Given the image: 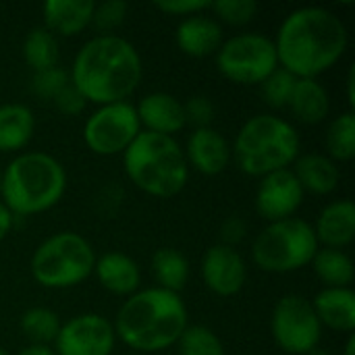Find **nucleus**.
<instances>
[{
  "instance_id": "obj_1",
  "label": "nucleus",
  "mask_w": 355,
  "mask_h": 355,
  "mask_svg": "<svg viewBox=\"0 0 355 355\" xmlns=\"http://www.w3.org/2000/svg\"><path fill=\"white\" fill-rule=\"evenodd\" d=\"M272 42L281 69L297 79H318L347 52L349 31L335 10L312 4L291 10Z\"/></svg>"
},
{
  "instance_id": "obj_2",
  "label": "nucleus",
  "mask_w": 355,
  "mask_h": 355,
  "mask_svg": "<svg viewBox=\"0 0 355 355\" xmlns=\"http://www.w3.org/2000/svg\"><path fill=\"white\" fill-rule=\"evenodd\" d=\"M69 77L87 104L127 102L141 83L144 62L139 50L123 35L98 33L77 50Z\"/></svg>"
},
{
  "instance_id": "obj_3",
  "label": "nucleus",
  "mask_w": 355,
  "mask_h": 355,
  "mask_svg": "<svg viewBox=\"0 0 355 355\" xmlns=\"http://www.w3.org/2000/svg\"><path fill=\"white\" fill-rule=\"evenodd\" d=\"M116 341L141 354H158L177 343L189 327V312L181 293L146 287L129 295L114 316Z\"/></svg>"
},
{
  "instance_id": "obj_4",
  "label": "nucleus",
  "mask_w": 355,
  "mask_h": 355,
  "mask_svg": "<svg viewBox=\"0 0 355 355\" xmlns=\"http://www.w3.org/2000/svg\"><path fill=\"white\" fill-rule=\"evenodd\" d=\"M67 191V171L62 162L48 152H21L2 171V204L25 218L48 212Z\"/></svg>"
},
{
  "instance_id": "obj_5",
  "label": "nucleus",
  "mask_w": 355,
  "mask_h": 355,
  "mask_svg": "<svg viewBox=\"0 0 355 355\" xmlns=\"http://www.w3.org/2000/svg\"><path fill=\"white\" fill-rule=\"evenodd\" d=\"M231 154L248 177H266L291 168L302 154V137L293 123L283 116L262 112L250 116L237 131Z\"/></svg>"
},
{
  "instance_id": "obj_6",
  "label": "nucleus",
  "mask_w": 355,
  "mask_h": 355,
  "mask_svg": "<svg viewBox=\"0 0 355 355\" xmlns=\"http://www.w3.org/2000/svg\"><path fill=\"white\" fill-rule=\"evenodd\" d=\"M121 156L127 179L146 196L168 200L181 193L189 181L183 146L171 135L139 131Z\"/></svg>"
},
{
  "instance_id": "obj_7",
  "label": "nucleus",
  "mask_w": 355,
  "mask_h": 355,
  "mask_svg": "<svg viewBox=\"0 0 355 355\" xmlns=\"http://www.w3.org/2000/svg\"><path fill=\"white\" fill-rule=\"evenodd\" d=\"M96 252L92 243L73 231L46 237L29 260L33 281L46 289H71L94 275Z\"/></svg>"
},
{
  "instance_id": "obj_8",
  "label": "nucleus",
  "mask_w": 355,
  "mask_h": 355,
  "mask_svg": "<svg viewBox=\"0 0 355 355\" xmlns=\"http://www.w3.org/2000/svg\"><path fill=\"white\" fill-rule=\"evenodd\" d=\"M318 239L308 220L291 216L268 223L252 243L256 268L270 275H287L310 266L318 252Z\"/></svg>"
},
{
  "instance_id": "obj_9",
  "label": "nucleus",
  "mask_w": 355,
  "mask_h": 355,
  "mask_svg": "<svg viewBox=\"0 0 355 355\" xmlns=\"http://www.w3.org/2000/svg\"><path fill=\"white\" fill-rule=\"evenodd\" d=\"M214 58L218 73L239 85H260L279 69L275 42L260 31H243L227 37Z\"/></svg>"
},
{
  "instance_id": "obj_10",
  "label": "nucleus",
  "mask_w": 355,
  "mask_h": 355,
  "mask_svg": "<svg viewBox=\"0 0 355 355\" xmlns=\"http://www.w3.org/2000/svg\"><path fill=\"white\" fill-rule=\"evenodd\" d=\"M275 343L289 355H306L320 347L322 327L314 314L312 302L300 293L283 295L270 316Z\"/></svg>"
},
{
  "instance_id": "obj_11",
  "label": "nucleus",
  "mask_w": 355,
  "mask_h": 355,
  "mask_svg": "<svg viewBox=\"0 0 355 355\" xmlns=\"http://www.w3.org/2000/svg\"><path fill=\"white\" fill-rule=\"evenodd\" d=\"M141 125L131 102L98 106L83 123V144L98 156L123 154L139 135Z\"/></svg>"
},
{
  "instance_id": "obj_12",
  "label": "nucleus",
  "mask_w": 355,
  "mask_h": 355,
  "mask_svg": "<svg viewBox=\"0 0 355 355\" xmlns=\"http://www.w3.org/2000/svg\"><path fill=\"white\" fill-rule=\"evenodd\" d=\"M114 345L112 322L102 314L85 312L60 324L52 349L56 355H112Z\"/></svg>"
},
{
  "instance_id": "obj_13",
  "label": "nucleus",
  "mask_w": 355,
  "mask_h": 355,
  "mask_svg": "<svg viewBox=\"0 0 355 355\" xmlns=\"http://www.w3.org/2000/svg\"><path fill=\"white\" fill-rule=\"evenodd\" d=\"M304 198L306 191L302 189L293 171L285 168L260 179L254 204H256V212L266 223H277L295 216V212L304 204Z\"/></svg>"
},
{
  "instance_id": "obj_14",
  "label": "nucleus",
  "mask_w": 355,
  "mask_h": 355,
  "mask_svg": "<svg viewBox=\"0 0 355 355\" xmlns=\"http://www.w3.org/2000/svg\"><path fill=\"white\" fill-rule=\"evenodd\" d=\"M200 275L214 295L233 297L248 283V262L239 250L216 243L204 252L200 260Z\"/></svg>"
},
{
  "instance_id": "obj_15",
  "label": "nucleus",
  "mask_w": 355,
  "mask_h": 355,
  "mask_svg": "<svg viewBox=\"0 0 355 355\" xmlns=\"http://www.w3.org/2000/svg\"><path fill=\"white\" fill-rule=\"evenodd\" d=\"M185 160L189 168L204 177H216L227 171L233 160L231 141L214 127H198L185 141Z\"/></svg>"
},
{
  "instance_id": "obj_16",
  "label": "nucleus",
  "mask_w": 355,
  "mask_h": 355,
  "mask_svg": "<svg viewBox=\"0 0 355 355\" xmlns=\"http://www.w3.org/2000/svg\"><path fill=\"white\" fill-rule=\"evenodd\" d=\"M135 112H137L141 131L175 137V133L187 127L183 102L168 92L146 94L135 104Z\"/></svg>"
},
{
  "instance_id": "obj_17",
  "label": "nucleus",
  "mask_w": 355,
  "mask_h": 355,
  "mask_svg": "<svg viewBox=\"0 0 355 355\" xmlns=\"http://www.w3.org/2000/svg\"><path fill=\"white\" fill-rule=\"evenodd\" d=\"M175 42L183 54L191 58H206L218 52V48L225 42V31L214 17L200 12L179 21Z\"/></svg>"
},
{
  "instance_id": "obj_18",
  "label": "nucleus",
  "mask_w": 355,
  "mask_h": 355,
  "mask_svg": "<svg viewBox=\"0 0 355 355\" xmlns=\"http://www.w3.org/2000/svg\"><path fill=\"white\" fill-rule=\"evenodd\" d=\"M320 248L345 250L355 239V204L352 200H333L316 216L312 225Z\"/></svg>"
},
{
  "instance_id": "obj_19",
  "label": "nucleus",
  "mask_w": 355,
  "mask_h": 355,
  "mask_svg": "<svg viewBox=\"0 0 355 355\" xmlns=\"http://www.w3.org/2000/svg\"><path fill=\"white\" fill-rule=\"evenodd\" d=\"M94 275L102 289L119 297H129L141 289V270L137 262L121 252H106L96 256Z\"/></svg>"
},
{
  "instance_id": "obj_20",
  "label": "nucleus",
  "mask_w": 355,
  "mask_h": 355,
  "mask_svg": "<svg viewBox=\"0 0 355 355\" xmlns=\"http://www.w3.org/2000/svg\"><path fill=\"white\" fill-rule=\"evenodd\" d=\"M312 302L314 314L322 329L352 335L355 329V293L352 287H324Z\"/></svg>"
},
{
  "instance_id": "obj_21",
  "label": "nucleus",
  "mask_w": 355,
  "mask_h": 355,
  "mask_svg": "<svg viewBox=\"0 0 355 355\" xmlns=\"http://www.w3.org/2000/svg\"><path fill=\"white\" fill-rule=\"evenodd\" d=\"M94 0H48L42 6L44 27L52 35H79L92 25Z\"/></svg>"
},
{
  "instance_id": "obj_22",
  "label": "nucleus",
  "mask_w": 355,
  "mask_h": 355,
  "mask_svg": "<svg viewBox=\"0 0 355 355\" xmlns=\"http://www.w3.org/2000/svg\"><path fill=\"white\" fill-rule=\"evenodd\" d=\"M291 171L300 181L302 189L312 196H331L341 181L339 164L320 152L300 154Z\"/></svg>"
},
{
  "instance_id": "obj_23",
  "label": "nucleus",
  "mask_w": 355,
  "mask_h": 355,
  "mask_svg": "<svg viewBox=\"0 0 355 355\" xmlns=\"http://www.w3.org/2000/svg\"><path fill=\"white\" fill-rule=\"evenodd\" d=\"M35 114L27 104H0V152H21L35 133Z\"/></svg>"
},
{
  "instance_id": "obj_24",
  "label": "nucleus",
  "mask_w": 355,
  "mask_h": 355,
  "mask_svg": "<svg viewBox=\"0 0 355 355\" xmlns=\"http://www.w3.org/2000/svg\"><path fill=\"white\" fill-rule=\"evenodd\" d=\"M287 108L300 123L318 125L329 119L331 96L318 79H297Z\"/></svg>"
},
{
  "instance_id": "obj_25",
  "label": "nucleus",
  "mask_w": 355,
  "mask_h": 355,
  "mask_svg": "<svg viewBox=\"0 0 355 355\" xmlns=\"http://www.w3.org/2000/svg\"><path fill=\"white\" fill-rule=\"evenodd\" d=\"M316 279L324 287L341 289L352 287L355 277V266L352 256L345 250H331V248H318L310 262Z\"/></svg>"
},
{
  "instance_id": "obj_26",
  "label": "nucleus",
  "mask_w": 355,
  "mask_h": 355,
  "mask_svg": "<svg viewBox=\"0 0 355 355\" xmlns=\"http://www.w3.org/2000/svg\"><path fill=\"white\" fill-rule=\"evenodd\" d=\"M152 277L156 281V287L181 293L189 281V260L183 252L175 248H160L152 256Z\"/></svg>"
},
{
  "instance_id": "obj_27",
  "label": "nucleus",
  "mask_w": 355,
  "mask_h": 355,
  "mask_svg": "<svg viewBox=\"0 0 355 355\" xmlns=\"http://www.w3.org/2000/svg\"><path fill=\"white\" fill-rule=\"evenodd\" d=\"M21 54H23V60L31 67L33 73L58 67V58H60L58 37L52 35L44 25L33 27V29H29V33L23 40Z\"/></svg>"
},
{
  "instance_id": "obj_28",
  "label": "nucleus",
  "mask_w": 355,
  "mask_h": 355,
  "mask_svg": "<svg viewBox=\"0 0 355 355\" xmlns=\"http://www.w3.org/2000/svg\"><path fill=\"white\" fill-rule=\"evenodd\" d=\"M324 146H327V156L331 160L339 162H349L355 158V112L345 110L337 114L324 133Z\"/></svg>"
},
{
  "instance_id": "obj_29",
  "label": "nucleus",
  "mask_w": 355,
  "mask_h": 355,
  "mask_svg": "<svg viewBox=\"0 0 355 355\" xmlns=\"http://www.w3.org/2000/svg\"><path fill=\"white\" fill-rule=\"evenodd\" d=\"M60 318L54 310L44 308V306H35L23 312L19 327L21 333L29 339V343L33 345H52L58 331H60Z\"/></svg>"
},
{
  "instance_id": "obj_30",
  "label": "nucleus",
  "mask_w": 355,
  "mask_h": 355,
  "mask_svg": "<svg viewBox=\"0 0 355 355\" xmlns=\"http://www.w3.org/2000/svg\"><path fill=\"white\" fill-rule=\"evenodd\" d=\"M175 345L179 355H227L223 339L204 324H189Z\"/></svg>"
},
{
  "instance_id": "obj_31",
  "label": "nucleus",
  "mask_w": 355,
  "mask_h": 355,
  "mask_svg": "<svg viewBox=\"0 0 355 355\" xmlns=\"http://www.w3.org/2000/svg\"><path fill=\"white\" fill-rule=\"evenodd\" d=\"M295 81L297 77L291 75L289 71L285 69H277L275 73H270L262 83H260V89H262V98L264 102L279 110V108H287L289 100H291V94H293V87H295Z\"/></svg>"
},
{
  "instance_id": "obj_32",
  "label": "nucleus",
  "mask_w": 355,
  "mask_h": 355,
  "mask_svg": "<svg viewBox=\"0 0 355 355\" xmlns=\"http://www.w3.org/2000/svg\"><path fill=\"white\" fill-rule=\"evenodd\" d=\"M258 2L256 0H216L210 2L212 17L223 25H248L258 15Z\"/></svg>"
},
{
  "instance_id": "obj_33",
  "label": "nucleus",
  "mask_w": 355,
  "mask_h": 355,
  "mask_svg": "<svg viewBox=\"0 0 355 355\" xmlns=\"http://www.w3.org/2000/svg\"><path fill=\"white\" fill-rule=\"evenodd\" d=\"M69 83H71L69 71H64L62 67H52V69L33 73L31 92H33V96H37L42 100H54Z\"/></svg>"
},
{
  "instance_id": "obj_34",
  "label": "nucleus",
  "mask_w": 355,
  "mask_h": 355,
  "mask_svg": "<svg viewBox=\"0 0 355 355\" xmlns=\"http://www.w3.org/2000/svg\"><path fill=\"white\" fill-rule=\"evenodd\" d=\"M129 12V4L123 0H106L94 6V17H92V25L100 31V33H112L114 29H119Z\"/></svg>"
},
{
  "instance_id": "obj_35",
  "label": "nucleus",
  "mask_w": 355,
  "mask_h": 355,
  "mask_svg": "<svg viewBox=\"0 0 355 355\" xmlns=\"http://www.w3.org/2000/svg\"><path fill=\"white\" fill-rule=\"evenodd\" d=\"M183 110H185L187 125L191 123L193 129H198V127H212V121L216 116V106H214L212 98H208L204 94L189 96L183 102Z\"/></svg>"
},
{
  "instance_id": "obj_36",
  "label": "nucleus",
  "mask_w": 355,
  "mask_h": 355,
  "mask_svg": "<svg viewBox=\"0 0 355 355\" xmlns=\"http://www.w3.org/2000/svg\"><path fill=\"white\" fill-rule=\"evenodd\" d=\"M54 108L62 114V116H79L85 108H87V100L83 98V94L69 83L54 100H52Z\"/></svg>"
},
{
  "instance_id": "obj_37",
  "label": "nucleus",
  "mask_w": 355,
  "mask_h": 355,
  "mask_svg": "<svg viewBox=\"0 0 355 355\" xmlns=\"http://www.w3.org/2000/svg\"><path fill=\"white\" fill-rule=\"evenodd\" d=\"M154 6L158 10H162L164 15H173V17H181V19L210 10L208 0H158V2H154Z\"/></svg>"
},
{
  "instance_id": "obj_38",
  "label": "nucleus",
  "mask_w": 355,
  "mask_h": 355,
  "mask_svg": "<svg viewBox=\"0 0 355 355\" xmlns=\"http://www.w3.org/2000/svg\"><path fill=\"white\" fill-rule=\"evenodd\" d=\"M248 233H250V227H248V223H245V218H241V216H229V218H225L223 220V225H220V233H218V237H220V245H227V248H235L237 250V245L248 237Z\"/></svg>"
},
{
  "instance_id": "obj_39",
  "label": "nucleus",
  "mask_w": 355,
  "mask_h": 355,
  "mask_svg": "<svg viewBox=\"0 0 355 355\" xmlns=\"http://www.w3.org/2000/svg\"><path fill=\"white\" fill-rule=\"evenodd\" d=\"M15 214L0 202V243L8 237V233L12 231V227H15Z\"/></svg>"
},
{
  "instance_id": "obj_40",
  "label": "nucleus",
  "mask_w": 355,
  "mask_h": 355,
  "mask_svg": "<svg viewBox=\"0 0 355 355\" xmlns=\"http://www.w3.org/2000/svg\"><path fill=\"white\" fill-rule=\"evenodd\" d=\"M345 87H347V104H349V110H354V106H355V64H352V67H349V71H347Z\"/></svg>"
},
{
  "instance_id": "obj_41",
  "label": "nucleus",
  "mask_w": 355,
  "mask_h": 355,
  "mask_svg": "<svg viewBox=\"0 0 355 355\" xmlns=\"http://www.w3.org/2000/svg\"><path fill=\"white\" fill-rule=\"evenodd\" d=\"M17 355H56L54 354V349H52V345H33V343H29V345H25L21 352Z\"/></svg>"
},
{
  "instance_id": "obj_42",
  "label": "nucleus",
  "mask_w": 355,
  "mask_h": 355,
  "mask_svg": "<svg viewBox=\"0 0 355 355\" xmlns=\"http://www.w3.org/2000/svg\"><path fill=\"white\" fill-rule=\"evenodd\" d=\"M343 355H355L354 333H352V335H347V341H345V347H343Z\"/></svg>"
},
{
  "instance_id": "obj_43",
  "label": "nucleus",
  "mask_w": 355,
  "mask_h": 355,
  "mask_svg": "<svg viewBox=\"0 0 355 355\" xmlns=\"http://www.w3.org/2000/svg\"><path fill=\"white\" fill-rule=\"evenodd\" d=\"M306 355H333L331 352H327V349H322V347H316V349H312L310 354Z\"/></svg>"
},
{
  "instance_id": "obj_44",
  "label": "nucleus",
  "mask_w": 355,
  "mask_h": 355,
  "mask_svg": "<svg viewBox=\"0 0 355 355\" xmlns=\"http://www.w3.org/2000/svg\"><path fill=\"white\" fill-rule=\"evenodd\" d=\"M0 355H8V354H6V349H2V347H0Z\"/></svg>"
},
{
  "instance_id": "obj_45",
  "label": "nucleus",
  "mask_w": 355,
  "mask_h": 355,
  "mask_svg": "<svg viewBox=\"0 0 355 355\" xmlns=\"http://www.w3.org/2000/svg\"><path fill=\"white\" fill-rule=\"evenodd\" d=\"M0 189H2V171H0Z\"/></svg>"
}]
</instances>
